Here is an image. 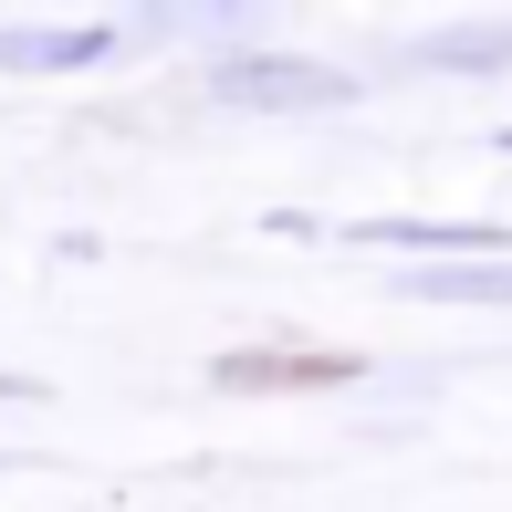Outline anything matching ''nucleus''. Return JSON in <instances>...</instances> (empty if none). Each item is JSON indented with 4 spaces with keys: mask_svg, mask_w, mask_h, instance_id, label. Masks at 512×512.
I'll list each match as a JSON object with an SVG mask.
<instances>
[{
    "mask_svg": "<svg viewBox=\"0 0 512 512\" xmlns=\"http://www.w3.org/2000/svg\"><path fill=\"white\" fill-rule=\"evenodd\" d=\"M356 356H304V345H272V356H220V387H345Z\"/></svg>",
    "mask_w": 512,
    "mask_h": 512,
    "instance_id": "f257e3e1",
    "label": "nucleus"
}]
</instances>
